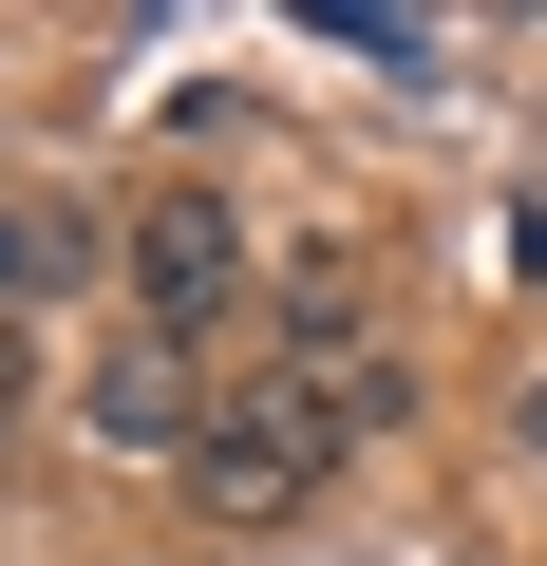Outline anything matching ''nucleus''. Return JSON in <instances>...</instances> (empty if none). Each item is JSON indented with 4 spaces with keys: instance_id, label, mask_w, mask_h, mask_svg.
Returning <instances> with one entry per match:
<instances>
[{
    "instance_id": "nucleus-1",
    "label": "nucleus",
    "mask_w": 547,
    "mask_h": 566,
    "mask_svg": "<svg viewBox=\"0 0 547 566\" xmlns=\"http://www.w3.org/2000/svg\"><path fill=\"white\" fill-rule=\"evenodd\" d=\"M322 472H340V434H322L303 378H227L208 434H189V510H208V528H284Z\"/></svg>"
},
{
    "instance_id": "nucleus-5",
    "label": "nucleus",
    "mask_w": 547,
    "mask_h": 566,
    "mask_svg": "<svg viewBox=\"0 0 547 566\" xmlns=\"http://www.w3.org/2000/svg\"><path fill=\"white\" fill-rule=\"evenodd\" d=\"M322 39L378 57V76H434V20H397V0H322Z\"/></svg>"
},
{
    "instance_id": "nucleus-3",
    "label": "nucleus",
    "mask_w": 547,
    "mask_h": 566,
    "mask_svg": "<svg viewBox=\"0 0 547 566\" xmlns=\"http://www.w3.org/2000/svg\"><path fill=\"white\" fill-rule=\"evenodd\" d=\"M208 397H227V378H208L189 340H151V322H133V340H114V359L76 378V416H95L114 453H151V472H189V434H208Z\"/></svg>"
},
{
    "instance_id": "nucleus-2",
    "label": "nucleus",
    "mask_w": 547,
    "mask_h": 566,
    "mask_svg": "<svg viewBox=\"0 0 547 566\" xmlns=\"http://www.w3.org/2000/svg\"><path fill=\"white\" fill-rule=\"evenodd\" d=\"M114 283H133V322H151V340H208V322L245 303V208L170 170V189L114 227Z\"/></svg>"
},
{
    "instance_id": "nucleus-6",
    "label": "nucleus",
    "mask_w": 547,
    "mask_h": 566,
    "mask_svg": "<svg viewBox=\"0 0 547 566\" xmlns=\"http://www.w3.org/2000/svg\"><path fill=\"white\" fill-rule=\"evenodd\" d=\"M20 378H39V359H20V340H0V434H20Z\"/></svg>"
},
{
    "instance_id": "nucleus-4",
    "label": "nucleus",
    "mask_w": 547,
    "mask_h": 566,
    "mask_svg": "<svg viewBox=\"0 0 547 566\" xmlns=\"http://www.w3.org/2000/svg\"><path fill=\"white\" fill-rule=\"evenodd\" d=\"M95 264H114V227H95V208H0V340H20V322H57Z\"/></svg>"
}]
</instances>
